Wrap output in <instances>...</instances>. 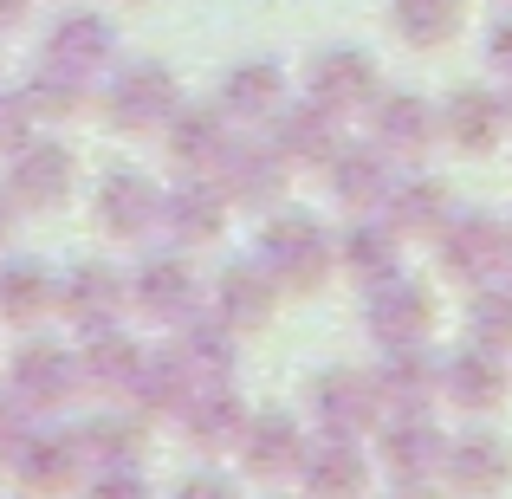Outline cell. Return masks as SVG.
Wrapping results in <instances>:
<instances>
[{"instance_id":"obj_12","label":"cell","mask_w":512,"mask_h":499,"mask_svg":"<svg viewBox=\"0 0 512 499\" xmlns=\"http://www.w3.org/2000/svg\"><path fill=\"white\" fill-rule=\"evenodd\" d=\"M512 480V448L506 435H493V428H467V435H454L448 448H441V487L461 493V499H493Z\"/></svg>"},{"instance_id":"obj_50","label":"cell","mask_w":512,"mask_h":499,"mask_svg":"<svg viewBox=\"0 0 512 499\" xmlns=\"http://www.w3.org/2000/svg\"><path fill=\"white\" fill-rule=\"evenodd\" d=\"M124 7H143V0H124Z\"/></svg>"},{"instance_id":"obj_9","label":"cell","mask_w":512,"mask_h":499,"mask_svg":"<svg viewBox=\"0 0 512 499\" xmlns=\"http://www.w3.org/2000/svg\"><path fill=\"white\" fill-rule=\"evenodd\" d=\"M363 325H370L376 344H428V325H435V292L409 273H389L370 286L363 299Z\"/></svg>"},{"instance_id":"obj_28","label":"cell","mask_w":512,"mask_h":499,"mask_svg":"<svg viewBox=\"0 0 512 499\" xmlns=\"http://www.w3.org/2000/svg\"><path fill=\"white\" fill-rule=\"evenodd\" d=\"M286 104V72L279 59H240L221 78V111L227 124H273V111Z\"/></svg>"},{"instance_id":"obj_17","label":"cell","mask_w":512,"mask_h":499,"mask_svg":"<svg viewBox=\"0 0 512 499\" xmlns=\"http://www.w3.org/2000/svg\"><path fill=\"white\" fill-rule=\"evenodd\" d=\"M7 195L20 208H65L78 188V156L65 143H26V150L7 156Z\"/></svg>"},{"instance_id":"obj_41","label":"cell","mask_w":512,"mask_h":499,"mask_svg":"<svg viewBox=\"0 0 512 499\" xmlns=\"http://www.w3.org/2000/svg\"><path fill=\"white\" fill-rule=\"evenodd\" d=\"M33 422H39V415L26 409V402L13 396V389H7V396H0V467H13V454L26 448V435H33Z\"/></svg>"},{"instance_id":"obj_32","label":"cell","mask_w":512,"mask_h":499,"mask_svg":"<svg viewBox=\"0 0 512 499\" xmlns=\"http://www.w3.org/2000/svg\"><path fill=\"white\" fill-rule=\"evenodd\" d=\"M72 435H78L85 467H143V454H150V415H143V409L91 415V422L72 428Z\"/></svg>"},{"instance_id":"obj_25","label":"cell","mask_w":512,"mask_h":499,"mask_svg":"<svg viewBox=\"0 0 512 499\" xmlns=\"http://www.w3.org/2000/svg\"><path fill=\"white\" fill-rule=\"evenodd\" d=\"M441 448H448V435L435 428V415H383L376 422V461L396 480H415V474L441 480Z\"/></svg>"},{"instance_id":"obj_46","label":"cell","mask_w":512,"mask_h":499,"mask_svg":"<svg viewBox=\"0 0 512 499\" xmlns=\"http://www.w3.org/2000/svg\"><path fill=\"white\" fill-rule=\"evenodd\" d=\"M26 13H33V0H0V33H13Z\"/></svg>"},{"instance_id":"obj_37","label":"cell","mask_w":512,"mask_h":499,"mask_svg":"<svg viewBox=\"0 0 512 499\" xmlns=\"http://www.w3.org/2000/svg\"><path fill=\"white\" fill-rule=\"evenodd\" d=\"M188 389H195V383H188V370L175 363V350L163 344V350H143V363H137V376H130L124 396L137 402L143 415H175L188 402Z\"/></svg>"},{"instance_id":"obj_48","label":"cell","mask_w":512,"mask_h":499,"mask_svg":"<svg viewBox=\"0 0 512 499\" xmlns=\"http://www.w3.org/2000/svg\"><path fill=\"white\" fill-rule=\"evenodd\" d=\"M506 279H512V221H506Z\"/></svg>"},{"instance_id":"obj_1","label":"cell","mask_w":512,"mask_h":499,"mask_svg":"<svg viewBox=\"0 0 512 499\" xmlns=\"http://www.w3.org/2000/svg\"><path fill=\"white\" fill-rule=\"evenodd\" d=\"M253 260L279 279V292H318L338 273V240L312 221V214H273L260 227V253Z\"/></svg>"},{"instance_id":"obj_44","label":"cell","mask_w":512,"mask_h":499,"mask_svg":"<svg viewBox=\"0 0 512 499\" xmlns=\"http://www.w3.org/2000/svg\"><path fill=\"white\" fill-rule=\"evenodd\" d=\"M487 65H493V72H500L506 85H512V13H506V20L487 33Z\"/></svg>"},{"instance_id":"obj_16","label":"cell","mask_w":512,"mask_h":499,"mask_svg":"<svg viewBox=\"0 0 512 499\" xmlns=\"http://www.w3.org/2000/svg\"><path fill=\"white\" fill-rule=\"evenodd\" d=\"M435 111H441V143L467 156H487L506 143V98L493 85H454Z\"/></svg>"},{"instance_id":"obj_4","label":"cell","mask_w":512,"mask_h":499,"mask_svg":"<svg viewBox=\"0 0 512 499\" xmlns=\"http://www.w3.org/2000/svg\"><path fill=\"white\" fill-rule=\"evenodd\" d=\"M370 124H376V150L389 156L396 169H422L441 143V111L422 98V91H383L370 104Z\"/></svg>"},{"instance_id":"obj_21","label":"cell","mask_w":512,"mask_h":499,"mask_svg":"<svg viewBox=\"0 0 512 499\" xmlns=\"http://www.w3.org/2000/svg\"><path fill=\"white\" fill-rule=\"evenodd\" d=\"M279 279L266 273L260 260H234L221 279H214V318H221L227 331H266L279 312Z\"/></svg>"},{"instance_id":"obj_45","label":"cell","mask_w":512,"mask_h":499,"mask_svg":"<svg viewBox=\"0 0 512 499\" xmlns=\"http://www.w3.org/2000/svg\"><path fill=\"white\" fill-rule=\"evenodd\" d=\"M383 499H448V487H441L435 474H415V480H389Z\"/></svg>"},{"instance_id":"obj_29","label":"cell","mask_w":512,"mask_h":499,"mask_svg":"<svg viewBox=\"0 0 512 499\" xmlns=\"http://www.w3.org/2000/svg\"><path fill=\"white\" fill-rule=\"evenodd\" d=\"M163 143H169V163L188 169V175H214V163H221V150L234 143V124H227V111L214 104V111H175L163 124Z\"/></svg>"},{"instance_id":"obj_19","label":"cell","mask_w":512,"mask_h":499,"mask_svg":"<svg viewBox=\"0 0 512 499\" xmlns=\"http://www.w3.org/2000/svg\"><path fill=\"white\" fill-rule=\"evenodd\" d=\"M376 214H383L402 240H428V234H441V221L454 214V188L441 182L435 169H402Z\"/></svg>"},{"instance_id":"obj_5","label":"cell","mask_w":512,"mask_h":499,"mask_svg":"<svg viewBox=\"0 0 512 499\" xmlns=\"http://www.w3.org/2000/svg\"><path fill=\"white\" fill-rule=\"evenodd\" d=\"M7 389L33 415H59L65 402L85 389L78 383V350L52 344V337H26V344L13 350V363H7Z\"/></svg>"},{"instance_id":"obj_35","label":"cell","mask_w":512,"mask_h":499,"mask_svg":"<svg viewBox=\"0 0 512 499\" xmlns=\"http://www.w3.org/2000/svg\"><path fill=\"white\" fill-rule=\"evenodd\" d=\"M46 312H59V273L39 260L0 266V325H39Z\"/></svg>"},{"instance_id":"obj_40","label":"cell","mask_w":512,"mask_h":499,"mask_svg":"<svg viewBox=\"0 0 512 499\" xmlns=\"http://www.w3.org/2000/svg\"><path fill=\"white\" fill-rule=\"evenodd\" d=\"M33 104L20 98V91H0V156H13V150H26L33 143Z\"/></svg>"},{"instance_id":"obj_26","label":"cell","mask_w":512,"mask_h":499,"mask_svg":"<svg viewBox=\"0 0 512 499\" xmlns=\"http://www.w3.org/2000/svg\"><path fill=\"white\" fill-rule=\"evenodd\" d=\"M169 350H175V363L188 370V383H227L234 376V363H240V331H227L221 318H175V337H169Z\"/></svg>"},{"instance_id":"obj_27","label":"cell","mask_w":512,"mask_h":499,"mask_svg":"<svg viewBox=\"0 0 512 499\" xmlns=\"http://www.w3.org/2000/svg\"><path fill=\"white\" fill-rule=\"evenodd\" d=\"M279 150V163L286 169H325L331 163V150H338V117L331 111H318L312 98L299 104V111H286V104H279L273 111V137H266Z\"/></svg>"},{"instance_id":"obj_20","label":"cell","mask_w":512,"mask_h":499,"mask_svg":"<svg viewBox=\"0 0 512 499\" xmlns=\"http://www.w3.org/2000/svg\"><path fill=\"white\" fill-rule=\"evenodd\" d=\"M130 305V286L117 266L104 260H78L72 273H59V318H72L78 331H98V325H117Z\"/></svg>"},{"instance_id":"obj_23","label":"cell","mask_w":512,"mask_h":499,"mask_svg":"<svg viewBox=\"0 0 512 499\" xmlns=\"http://www.w3.org/2000/svg\"><path fill=\"white\" fill-rule=\"evenodd\" d=\"M325 182H331V195H338V208L376 214L383 195H389V182H396V163H389L376 143H338L331 163H325Z\"/></svg>"},{"instance_id":"obj_43","label":"cell","mask_w":512,"mask_h":499,"mask_svg":"<svg viewBox=\"0 0 512 499\" xmlns=\"http://www.w3.org/2000/svg\"><path fill=\"white\" fill-rule=\"evenodd\" d=\"M175 499H240V487L227 474H188L182 487H175Z\"/></svg>"},{"instance_id":"obj_38","label":"cell","mask_w":512,"mask_h":499,"mask_svg":"<svg viewBox=\"0 0 512 499\" xmlns=\"http://www.w3.org/2000/svg\"><path fill=\"white\" fill-rule=\"evenodd\" d=\"M20 98L33 104V117H78V111H85V98H91V78H78V72H65V65L39 59Z\"/></svg>"},{"instance_id":"obj_18","label":"cell","mask_w":512,"mask_h":499,"mask_svg":"<svg viewBox=\"0 0 512 499\" xmlns=\"http://www.w3.org/2000/svg\"><path fill=\"white\" fill-rule=\"evenodd\" d=\"M512 389L506 376V350H487V344H461L454 357H441V402H454V409L467 415H487L500 409Z\"/></svg>"},{"instance_id":"obj_10","label":"cell","mask_w":512,"mask_h":499,"mask_svg":"<svg viewBox=\"0 0 512 499\" xmlns=\"http://www.w3.org/2000/svg\"><path fill=\"white\" fill-rule=\"evenodd\" d=\"M91 214H98L104 234L143 240L150 227H163V182H150L143 169H111L91 188Z\"/></svg>"},{"instance_id":"obj_7","label":"cell","mask_w":512,"mask_h":499,"mask_svg":"<svg viewBox=\"0 0 512 499\" xmlns=\"http://www.w3.org/2000/svg\"><path fill=\"white\" fill-rule=\"evenodd\" d=\"M305 448H312V435H305V428L292 422L286 409L247 415V428H240V441H234L240 474H247V480H260V487H286V480H299Z\"/></svg>"},{"instance_id":"obj_36","label":"cell","mask_w":512,"mask_h":499,"mask_svg":"<svg viewBox=\"0 0 512 499\" xmlns=\"http://www.w3.org/2000/svg\"><path fill=\"white\" fill-rule=\"evenodd\" d=\"M389 26L402 46L415 52H441L448 39H461L467 26V0H389Z\"/></svg>"},{"instance_id":"obj_2","label":"cell","mask_w":512,"mask_h":499,"mask_svg":"<svg viewBox=\"0 0 512 499\" xmlns=\"http://www.w3.org/2000/svg\"><path fill=\"white\" fill-rule=\"evenodd\" d=\"M175 111H182V85H175V72L163 59L111 65V78H104V117L117 130H163Z\"/></svg>"},{"instance_id":"obj_34","label":"cell","mask_w":512,"mask_h":499,"mask_svg":"<svg viewBox=\"0 0 512 499\" xmlns=\"http://www.w3.org/2000/svg\"><path fill=\"white\" fill-rule=\"evenodd\" d=\"M338 266L357 286H376V279L402 273V234L383 221V214H363V221H350V234L338 240Z\"/></svg>"},{"instance_id":"obj_3","label":"cell","mask_w":512,"mask_h":499,"mask_svg":"<svg viewBox=\"0 0 512 499\" xmlns=\"http://www.w3.org/2000/svg\"><path fill=\"white\" fill-rule=\"evenodd\" d=\"M441 273L461 279V286H487V279L506 273V221L487 208H454L435 234Z\"/></svg>"},{"instance_id":"obj_15","label":"cell","mask_w":512,"mask_h":499,"mask_svg":"<svg viewBox=\"0 0 512 499\" xmlns=\"http://www.w3.org/2000/svg\"><path fill=\"white\" fill-rule=\"evenodd\" d=\"M227 214H234V201H227V188L214 182V175H182L175 188H163V234L175 247H208V240H221Z\"/></svg>"},{"instance_id":"obj_14","label":"cell","mask_w":512,"mask_h":499,"mask_svg":"<svg viewBox=\"0 0 512 499\" xmlns=\"http://www.w3.org/2000/svg\"><path fill=\"white\" fill-rule=\"evenodd\" d=\"M46 59L65 65L78 78H104L117 65V26L91 7H65L59 20L46 26Z\"/></svg>"},{"instance_id":"obj_39","label":"cell","mask_w":512,"mask_h":499,"mask_svg":"<svg viewBox=\"0 0 512 499\" xmlns=\"http://www.w3.org/2000/svg\"><path fill=\"white\" fill-rule=\"evenodd\" d=\"M467 331H474V344L487 350H506L512 357V279H487V286H474V305H467Z\"/></svg>"},{"instance_id":"obj_30","label":"cell","mask_w":512,"mask_h":499,"mask_svg":"<svg viewBox=\"0 0 512 499\" xmlns=\"http://www.w3.org/2000/svg\"><path fill=\"white\" fill-rule=\"evenodd\" d=\"M130 305H137L143 318H156V325H175V318L195 312V273L182 266V253L143 260L137 279H130Z\"/></svg>"},{"instance_id":"obj_8","label":"cell","mask_w":512,"mask_h":499,"mask_svg":"<svg viewBox=\"0 0 512 499\" xmlns=\"http://www.w3.org/2000/svg\"><path fill=\"white\" fill-rule=\"evenodd\" d=\"M312 428L318 435H344V441H363L376 435L383 422V396H376V376L370 370H325L312 383Z\"/></svg>"},{"instance_id":"obj_11","label":"cell","mask_w":512,"mask_h":499,"mask_svg":"<svg viewBox=\"0 0 512 499\" xmlns=\"http://www.w3.org/2000/svg\"><path fill=\"white\" fill-rule=\"evenodd\" d=\"M370 376L376 396H383V415H435L441 357H428V344H383V363Z\"/></svg>"},{"instance_id":"obj_6","label":"cell","mask_w":512,"mask_h":499,"mask_svg":"<svg viewBox=\"0 0 512 499\" xmlns=\"http://www.w3.org/2000/svg\"><path fill=\"white\" fill-rule=\"evenodd\" d=\"M305 98L331 117H363L376 98H383V78H376V59L357 46H325L312 65H305Z\"/></svg>"},{"instance_id":"obj_13","label":"cell","mask_w":512,"mask_h":499,"mask_svg":"<svg viewBox=\"0 0 512 499\" xmlns=\"http://www.w3.org/2000/svg\"><path fill=\"white\" fill-rule=\"evenodd\" d=\"M13 474H20L26 493L59 499V493H72L78 480H91V467H85V454H78V435H72V428H39L33 422L26 448L13 454Z\"/></svg>"},{"instance_id":"obj_24","label":"cell","mask_w":512,"mask_h":499,"mask_svg":"<svg viewBox=\"0 0 512 499\" xmlns=\"http://www.w3.org/2000/svg\"><path fill=\"white\" fill-rule=\"evenodd\" d=\"M370 474H376L370 454L344 435H318L312 448H305V467H299L305 499H363L370 493Z\"/></svg>"},{"instance_id":"obj_49","label":"cell","mask_w":512,"mask_h":499,"mask_svg":"<svg viewBox=\"0 0 512 499\" xmlns=\"http://www.w3.org/2000/svg\"><path fill=\"white\" fill-rule=\"evenodd\" d=\"M506 130H512V85H506Z\"/></svg>"},{"instance_id":"obj_47","label":"cell","mask_w":512,"mask_h":499,"mask_svg":"<svg viewBox=\"0 0 512 499\" xmlns=\"http://www.w3.org/2000/svg\"><path fill=\"white\" fill-rule=\"evenodd\" d=\"M13 214H20V201H13V195H7V182H0V240L13 234Z\"/></svg>"},{"instance_id":"obj_42","label":"cell","mask_w":512,"mask_h":499,"mask_svg":"<svg viewBox=\"0 0 512 499\" xmlns=\"http://www.w3.org/2000/svg\"><path fill=\"white\" fill-rule=\"evenodd\" d=\"M85 499H150V480L137 467H91Z\"/></svg>"},{"instance_id":"obj_31","label":"cell","mask_w":512,"mask_h":499,"mask_svg":"<svg viewBox=\"0 0 512 499\" xmlns=\"http://www.w3.org/2000/svg\"><path fill=\"white\" fill-rule=\"evenodd\" d=\"M175 415H182V435L195 441L201 454L234 448L240 428H247V409H240V396H234L227 383H195V389H188V402H182Z\"/></svg>"},{"instance_id":"obj_33","label":"cell","mask_w":512,"mask_h":499,"mask_svg":"<svg viewBox=\"0 0 512 499\" xmlns=\"http://www.w3.org/2000/svg\"><path fill=\"white\" fill-rule=\"evenodd\" d=\"M137 363H143L137 337L117 331V325H98V331H85V350H78V383L104 389V396H124L130 376H137Z\"/></svg>"},{"instance_id":"obj_22","label":"cell","mask_w":512,"mask_h":499,"mask_svg":"<svg viewBox=\"0 0 512 499\" xmlns=\"http://www.w3.org/2000/svg\"><path fill=\"white\" fill-rule=\"evenodd\" d=\"M286 163H279L273 143H227L221 163H214V182L227 188V201L234 208H273L279 195H286Z\"/></svg>"}]
</instances>
